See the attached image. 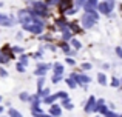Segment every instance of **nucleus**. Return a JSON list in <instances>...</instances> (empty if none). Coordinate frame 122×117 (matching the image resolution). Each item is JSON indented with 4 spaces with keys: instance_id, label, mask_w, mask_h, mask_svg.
Segmentation results:
<instances>
[{
    "instance_id": "obj_1",
    "label": "nucleus",
    "mask_w": 122,
    "mask_h": 117,
    "mask_svg": "<svg viewBox=\"0 0 122 117\" xmlns=\"http://www.w3.org/2000/svg\"><path fill=\"white\" fill-rule=\"evenodd\" d=\"M96 20H97V17H94V15H91V14H86V12H85V15L82 17V25L86 28V29H88V28L94 26Z\"/></svg>"
},
{
    "instance_id": "obj_2",
    "label": "nucleus",
    "mask_w": 122,
    "mask_h": 117,
    "mask_svg": "<svg viewBox=\"0 0 122 117\" xmlns=\"http://www.w3.org/2000/svg\"><path fill=\"white\" fill-rule=\"evenodd\" d=\"M96 8H97V11L102 12V14H110V11H111V8H110V6H108L105 2H101L97 6H96Z\"/></svg>"
},
{
    "instance_id": "obj_3",
    "label": "nucleus",
    "mask_w": 122,
    "mask_h": 117,
    "mask_svg": "<svg viewBox=\"0 0 122 117\" xmlns=\"http://www.w3.org/2000/svg\"><path fill=\"white\" fill-rule=\"evenodd\" d=\"M71 2H73V0H60V3H59L60 11H62V12H66L70 8H71Z\"/></svg>"
},
{
    "instance_id": "obj_4",
    "label": "nucleus",
    "mask_w": 122,
    "mask_h": 117,
    "mask_svg": "<svg viewBox=\"0 0 122 117\" xmlns=\"http://www.w3.org/2000/svg\"><path fill=\"white\" fill-rule=\"evenodd\" d=\"M94 97H90V100H88V103H86V108H85V111H94Z\"/></svg>"
},
{
    "instance_id": "obj_5",
    "label": "nucleus",
    "mask_w": 122,
    "mask_h": 117,
    "mask_svg": "<svg viewBox=\"0 0 122 117\" xmlns=\"http://www.w3.org/2000/svg\"><path fill=\"white\" fill-rule=\"evenodd\" d=\"M50 111H51V114H53V116H60V108H59V106H57V105H53V106H51V108H50Z\"/></svg>"
},
{
    "instance_id": "obj_6",
    "label": "nucleus",
    "mask_w": 122,
    "mask_h": 117,
    "mask_svg": "<svg viewBox=\"0 0 122 117\" xmlns=\"http://www.w3.org/2000/svg\"><path fill=\"white\" fill-rule=\"evenodd\" d=\"M54 69H56V74H57V75L63 72V66L60 65V63H56V65H54Z\"/></svg>"
},
{
    "instance_id": "obj_7",
    "label": "nucleus",
    "mask_w": 122,
    "mask_h": 117,
    "mask_svg": "<svg viewBox=\"0 0 122 117\" xmlns=\"http://www.w3.org/2000/svg\"><path fill=\"white\" fill-rule=\"evenodd\" d=\"M9 116H11V117H22V114H20V112H19V111H15V109H9Z\"/></svg>"
},
{
    "instance_id": "obj_8",
    "label": "nucleus",
    "mask_w": 122,
    "mask_h": 117,
    "mask_svg": "<svg viewBox=\"0 0 122 117\" xmlns=\"http://www.w3.org/2000/svg\"><path fill=\"white\" fill-rule=\"evenodd\" d=\"M97 80L101 82V85H107V79H105L104 74H99V75H97Z\"/></svg>"
},
{
    "instance_id": "obj_9",
    "label": "nucleus",
    "mask_w": 122,
    "mask_h": 117,
    "mask_svg": "<svg viewBox=\"0 0 122 117\" xmlns=\"http://www.w3.org/2000/svg\"><path fill=\"white\" fill-rule=\"evenodd\" d=\"M60 0H46V5H59Z\"/></svg>"
},
{
    "instance_id": "obj_10",
    "label": "nucleus",
    "mask_w": 122,
    "mask_h": 117,
    "mask_svg": "<svg viewBox=\"0 0 122 117\" xmlns=\"http://www.w3.org/2000/svg\"><path fill=\"white\" fill-rule=\"evenodd\" d=\"M71 43H73V46H74L76 49H79V48H81V43H79L77 40H74V39H73V40H71Z\"/></svg>"
},
{
    "instance_id": "obj_11",
    "label": "nucleus",
    "mask_w": 122,
    "mask_h": 117,
    "mask_svg": "<svg viewBox=\"0 0 122 117\" xmlns=\"http://www.w3.org/2000/svg\"><path fill=\"white\" fill-rule=\"evenodd\" d=\"M20 100H30V97H28V93H22V94H20Z\"/></svg>"
},
{
    "instance_id": "obj_12",
    "label": "nucleus",
    "mask_w": 122,
    "mask_h": 117,
    "mask_svg": "<svg viewBox=\"0 0 122 117\" xmlns=\"http://www.w3.org/2000/svg\"><path fill=\"white\" fill-rule=\"evenodd\" d=\"M105 3H107V5L110 6L111 9H113V6H114V0H105Z\"/></svg>"
},
{
    "instance_id": "obj_13",
    "label": "nucleus",
    "mask_w": 122,
    "mask_h": 117,
    "mask_svg": "<svg viewBox=\"0 0 122 117\" xmlns=\"http://www.w3.org/2000/svg\"><path fill=\"white\" fill-rule=\"evenodd\" d=\"M76 85H77V83H76V82H73L71 79L68 80V86H70V88H76Z\"/></svg>"
},
{
    "instance_id": "obj_14",
    "label": "nucleus",
    "mask_w": 122,
    "mask_h": 117,
    "mask_svg": "<svg viewBox=\"0 0 122 117\" xmlns=\"http://www.w3.org/2000/svg\"><path fill=\"white\" fill-rule=\"evenodd\" d=\"M111 82H113V83H111L113 86H119V83H117L119 80H117V79H111Z\"/></svg>"
},
{
    "instance_id": "obj_15",
    "label": "nucleus",
    "mask_w": 122,
    "mask_h": 117,
    "mask_svg": "<svg viewBox=\"0 0 122 117\" xmlns=\"http://www.w3.org/2000/svg\"><path fill=\"white\" fill-rule=\"evenodd\" d=\"M116 54H117V56H119V57L122 59V49H121V48H116Z\"/></svg>"
},
{
    "instance_id": "obj_16",
    "label": "nucleus",
    "mask_w": 122,
    "mask_h": 117,
    "mask_svg": "<svg viewBox=\"0 0 122 117\" xmlns=\"http://www.w3.org/2000/svg\"><path fill=\"white\" fill-rule=\"evenodd\" d=\"M82 68H83V69H90V68H91V65H90V63H83Z\"/></svg>"
},
{
    "instance_id": "obj_17",
    "label": "nucleus",
    "mask_w": 122,
    "mask_h": 117,
    "mask_svg": "<svg viewBox=\"0 0 122 117\" xmlns=\"http://www.w3.org/2000/svg\"><path fill=\"white\" fill-rule=\"evenodd\" d=\"M17 69H19V72H23V65H22V63H20V65H17Z\"/></svg>"
},
{
    "instance_id": "obj_18",
    "label": "nucleus",
    "mask_w": 122,
    "mask_h": 117,
    "mask_svg": "<svg viewBox=\"0 0 122 117\" xmlns=\"http://www.w3.org/2000/svg\"><path fill=\"white\" fill-rule=\"evenodd\" d=\"M0 74H2L3 77H6V71H5V69H0Z\"/></svg>"
},
{
    "instance_id": "obj_19",
    "label": "nucleus",
    "mask_w": 122,
    "mask_h": 117,
    "mask_svg": "<svg viewBox=\"0 0 122 117\" xmlns=\"http://www.w3.org/2000/svg\"><path fill=\"white\" fill-rule=\"evenodd\" d=\"M2 111H3V108H2V106H0V114H2Z\"/></svg>"
},
{
    "instance_id": "obj_20",
    "label": "nucleus",
    "mask_w": 122,
    "mask_h": 117,
    "mask_svg": "<svg viewBox=\"0 0 122 117\" xmlns=\"http://www.w3.org/2000/svg\"><path fill=\"white\" fill-rule=\"evenodd\" d=\"M0 100H2V97H0Z\"/></svg>"
},
{
    "instance_id": "obj_21",
    "label": "nucleus",
    "mask_w": 122,
    "mask_h": 117,
    "mask_svg": "<svg viewBox=\"0 0 122 117\" xmlns=\"http://www.w3.org/2000/svg\"><path fill=\"white\" fill-rule=\"evenodd\" d=\"M119 117H122V116H119Z\"/></svg>"
}]
</instances>
